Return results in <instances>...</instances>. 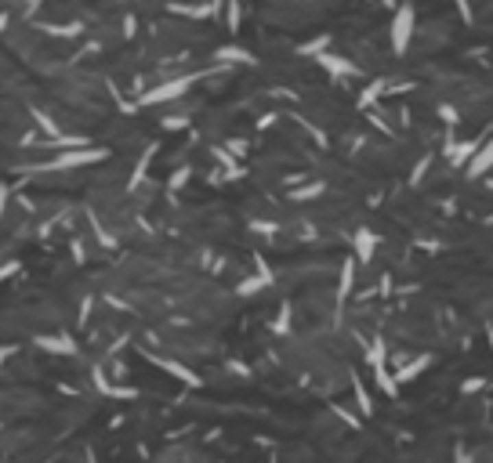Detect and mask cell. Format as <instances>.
Instances as JSON below:
<instances>
[{
  "instance_id": "14",
  "label": "cell",
  "mask_w": 493,
  "mask_h": 463,
  "mask_svg": "<svg viewBox=\"0 0 493 463\" xmlns=\"http://www.w3.org/2000/svg\"><path fill=\"white\" fill-rule=\"evenodd\" d=\"M4 22H8V18H4V15H0V29H4Z\"/></svg>"
},
{
  "instance_id": "2",
  "label": "cell",
  "mask_w": 493,
  "mask_h": 463,
  "mask_svg": "<svg viewBox=\"0 0 493 463\" xmlns=\"http://www.w3.org/2000/svg\"><path fill=\"white\" fill-rule=\"evenodd\" d=\"M109 152L106 149H73V152H58V156L47 163L51 171H73V166H87V163H98V160H106Z\"/></svg>"
},
{
  "instance_id": "11",
  "label": "cell",
  "mask_w": 493,
  "mask_h": 463,
  "mask_svg": "<svg viewBox=\"0 0 493 463\" xmlns=\"http://www.w3.org/2000/svg\"><path fill=\"white\" fill-rule=\"evenodd\" d=\"M323 185H309V188H301V192H290V199H312V196H320Z\"/></svg>"
},
{
  "instance_id": "13",
  "label": "cell",
  "mask_w": 493,
  "mask_h": 463,
  "mask_svg": "<svg viewBox=\"0 0 493 463\" xmlns=\"http://www.w3.org/2000/svg\"><path fill=\"white\" fill-rule=\"evenodd\" d=\"M4 207H8V188H0V214H4Z\"/></svg>"
},
{
  "instance_id": "6",
  "label": "cell",
  "mask_w": 493,
  "mask_h": 463,
  "mask_svg": "<svg viewBox=\"0 0 493 463\" xmlns=\"http://www.w3.org/2000/svg\"><path fill=\"white\" fill-rule=\"evenodd\" d=\"M356 257H359V261H370V257H374V236H370V232H356Z\"/></svg>"
},
{
  "instance_id": "12",
  "label": "cell",
  "mask_w": 493,
  "mask_h": 463,
  "mask_svg": "<svg viewBox=\"0 0 493 463\" xmlns=\"http://www.w3.org/2000/svg\"><path fill=\"white\" fill-rule=\"evenodd\" d=\"M457 8H461V18L472 22V8H468V0H457Z\"/></svg>"
},
{
  "instance_id": "4",
  "label": "cell",
  "mask_w": 493,
  "mask_h": 463,
  "mask_svg": "<svg viewBox=\"0 0 493 463\" xmlns=\"http://www.w3.org/2000/svg\"><path fill=\"white\" fill-rule=\"evenodd\" d=\"M490 166H493V141L472 156V163H468V174H464V177H468V182H475V177H483V174L490 171Z\"/></svg>"
},
{
  "instance_id": "10",
  "label": "cell",
  "mask_w": 493,
  "mask_h": 463,
  "mask_svg": "<svg viewBox=\"0 0 493 463\" xmlns=\"http://www.w3.org/2000/svg\"><path fill=\"white\" fill-rule=\"evenodd\" d=\"M239 18H243V11H239V0H229V33H239Z\"/></svg>"
},
{
  "instance_id": "3",
  "label": "cell",
  "mask_w": 493,
  "mask_h": 463,
  "mask_svg": "<svg viewBox=\"0 0 493 463\" xmlns=\"http://www.w3.org/2000/svg\"><path fill=\"white\" fill-rule=\"evenodd\" d=\"M189 84H193V76H182V80H167V84H160L153 87V91H145L142 95V105H160V101H174V98H182L189 91Z\"/></svg>"
},
{
  "instance_id": "7",
  "label": "cell",
  "mask_w": 493,
  "mask_h": 463,
  "mask_svg": "<svg viewBox=\"0 0 493 463\" xmlns=\"http://www.w3.org/2000/svg\"><path fill=\"white\" fill-rule=\"evenodd\" d=\"M352 279H356V261H345V268H341V297H348V290H352Z\"/></svg>"
},
{
  "instance_id": "9",
  "label": "cell",
  "mask_w": 493,
  "mask_h": 463,
  "mask_svg": "<svg viewBox=\"0 0 493 463\" xmlns=\"http://www.w3.org/2000/svg\"><path fill=\"white\" fill-rule=\"evenodd\" d=\"M36 344H44L47 351H73V344H69L66 337H62V340H58V337H40Z\"/></svg>"
},
{
  "instance_id": "1",
  "label": "cell",
  "mask_w": 493,
  "mask_h": 463,
  "mask_svg": "<svg viewBox=\"0 0 493 463\" xmlns=\"http://www.w3.org/2000/svg\"><path fill=\"white\" fill-rule=\"evenodd\" d=\"M413 25H417L413 4H399L396 18H392V51H396V55H407V47L413 40Z\"/></svg>"
},
{
  "instance_id": "8",
  "label": "cell",
  "mask_w": 493,
  "mask_h": 463,
  "mask_svg": "<svg viewBox=\"0 0 493 463\" xmlns=\"http://www.w3.org/2000/svg\"><path fill=\"white\" fill-rule=\"evenodd\" d=\"M218 58H225V62H254V58L247 55V51H239V47H221Z\"/></svg>"
},
{
  "instance_id": "5",
  "label": "cell",
  "mask_w": 493,
  "mask_h": 463,
  "mask_svg": "<svg viewBox=\"0 0 493 463\" xmlns=\"http://www.w3.org/2000/svg\"><path fill=\"white\" fill-rule=\"evenodd\" d=\"M315 62H320V66L330 73V76H356V73H359L356 66H352V62H341L337 55H326V51H323V55L315 58Z\"/></svg>"
}]
</instances>
